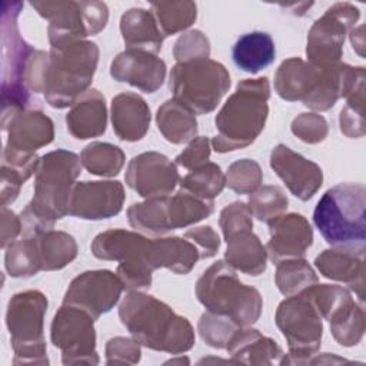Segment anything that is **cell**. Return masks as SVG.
Listing matches in <instances>:
<instances>
[{"label": "cell", "mask_w": 366, "mask_h": 366, "mask_svg": "<svg viewBox=\"0 0 366 366\" xmlns=\"http://www.w3.org/2000/svg\"><path fill=\"white\" fill-rule=\"evenodd\" d=\"M80 170V157L64 149L40 157L34 173V196L20 214L21 232L26 237L51 230L57 220L69 214L71 190Z\"/></svg>", "instance_id": "obj_1"}, {"label": "cell", "mask_w": 366, "mask_h": 366, "mask_svg": "<svg viewBox=\"0 0 366 366\" xmlns=\"http://www.w3.org/2000/svg\"><path fill=\"white\" fill-rule=\"evenodd\" d=\"M122 325L142 346L180 355L194 346L190 322L164 302L140 290H130L119 306Z\"/></svg>", "instance_id": "obj_2"}, {"label": "cell", "mask_w": 366, "mask_h": 366, "mask_svg": "<svg viewBox=\"0 0 366 366\" xmlns=\"http://www.w3.org/2000/svg\"><path fill=\"white\" fill-rule=\"evenodd\" d=\"M270 86L267 77L244 79L237 83L214 119L217 134L212 146L217 153L250 146L263 132L269 114Z\"/></svg>", "instance_id": "obj_3"}, {"label": "cell", "mask_w": 366, "mask_h": 366, "mask_svg": "<svg viewBox=\"0 0 366 366\" xmlns=\"http://www.w3.org/2000/svg\"><path fill=\"white\" fill-rule=\"evenodd\" d=\"M99 63L94 41L79 40L49 51L43 94L54 109L73 106L90 87Z\"/></svg>", "instance_id": "obj_4"}, {"label": "cell", "mask_w": 366, "mask_h": 366, "mask_svg": "<svg viewBox=\"0 0 366 366\" xmlns=\"http://www.w3.org/2000/svg\"><path fill=\"white\" fill-rule=\"evenodd\" d=\"M194 290L207 312L224 316L239 327H249L260 317L263 300L259 290L243 285L226 260H217L206 269Z\"/></svg>", "instance_id": "obj_5"}, {"label": "cell", "mask_w": 366, "mask_h": 366, "mask_svg": "<svg viewBox=\"0 0 366 366\" xmlns=\"http://www.w3.org/2000/svg\"><path fill=\"white\" fill-rule=\"evenodd\" d=\"M366 187L363 183H339L323 193L313 223L330 246L365 244Z\"/></svg>", "instance_id": "obj_6"}, {"label": "cell", "mask_w": 366, "mask_h": 366, "mask_svg": "<svg viewBox=\"0 0 366 366\" xmlns=\"http://www.w3.org/2000/svg\"><path fill=\"white\" fill-rule=\"evenodd\" d=\"M21 9V1H1V122L26 109L30 99L26 73L34 49L19 31L17 17Z\"/></svg>", "instance_id": "obj_7"}, {"label": "cell", "mask_w": 366, "mask_h": 366, "mask_svg": "<svg viewBox=\"0 0 366 366\" xmlns=\"http://www.w3.org/2000/svg\"><path fill=\"white\" fill-rule=\"evenodd\" d=\"M92 253L100 260H116L117 276L126 290H143L152 285L153 239L124 229H109L92 242Z\"/></svg>", "instance_id": "obj_8"}, {"label": "cell", "mask_w": 366, "mask_h": 366, "mask_svg": "<svg viewBox=\"0 0 366 366\" xmlns=\"http://www.w3.org/2000/svg\"><path fill=\"white\" fill-rule=\"evenodd\" d=\"M47 297L40 290L13 295L6 312V325L14 352V365H47L44 316Z\"/></svg>", "instance_id": "obj_9"}, {"label": "cell", "mask_w": 366, "mask_h": 366, "mask_svg": "<svg viewBox=\"0 0 366 366\" xmlns=\"http://www.w3.org/2000/svg\"><path fill=\"white\" fill-rule=\"evenodd\" d=\"M229 87L227 69L212 59L176 63L170 71L169 89L173 100L194 114L213 112Z\"/></svg>", "instance_id": "obj_10"}, {"label": "cell", "mask_w": 366, "mask_h": 366, "mask_svg": "<svg viewBox=\"0 0 366 366\" xmlns=\"http://www.w3.org/2000/svg\"><path fill=\"white\" fill-rule=\"evenodd\" d=\"M1 129L7 132L1 164L17 170L26 180L30 179L40 160L36 152L54 139L51 119L41 110L23 109L1 122Z\"/></svg>", "instance_id": "obj_11"}, {"label": "cell", "mask_w": 366, "mask_h": 366, "mask_svg": "<svg viewBox=\"0 0 366 366\" xmlns=\"http://www.w3.org/2000/svg\"><path fill=\"white\" fill-rule=\"evenodd\" d=\"M30 6L50 21L47 34L51 47L99 34L109 21V9L103 1H31Z\"/></svg>", "instance_id": "obj_12"}, {"label": "cell", "mask_w": 366, "mask_h": 366, "mask_svg": "<svg viewBox=\"0 0 366 366\" xmlns=\"http://www.w3.org/2000/svg\"><path fill=\"white\" fill-rule=\"evenodd\" d=\"M274 320L289 346V357H282L280 365H303L319 350L323 336L322 316L306 289L280 302Z\"/></svg>", "instance_id": "obj_13"}, {"label": "cell", "mask_w": 366, "mask_h": 366, "mask_svg": "<svg viewBox=\"0 0 366 366\" xmlns=\"http://www.w3.org/2000/svg\"><path fill=\"white\" fill-rule=\"evenodd\" d=\"M50 339L64 365H97L94 319L80 307L63 305L54 315Z\"/></svg>", "instance_id": "obj_14"}, {"label": "cell", "mask_w": 366, "mask_h": 366, "mask_svg": "<svg viewBox=\"0 0 366 366\" xmlns=\"http://www.w3.org/2000/svg\"><path fill=\"white\" fill-rule=\"evenodd\" d=\"M360 10L352 3H335L319 17L307 33V61L332 66L340 61L346 34L355 29Z\"/></svg>", "instance_id": "obj_15"}, {"label": "cell", "mask_w": 366, "mask_h": 366, "mask_svg": "<svg viewBox=\"0 0 366 366\" xmlns=\"http://www.w3.org/2000/svg\"><path fill=\"white\" fill-rule=\"evenodd\" d=\"M123 289L117 273L106 269L87 270L70 282L63 305L80 307L97 320L116 306Z\"/></svg>", "instance_id": "obj_16"}, {"label": "cell", "mask_w": 366, "mask_h": 366, "mask_svg": "<svg viewBox=\"0 0 366 366\" xmlns=\"http://www.w3.org/2000/svg\"><path fill=\"white\" fill-rule=\"evenodd\" d=\"M126 183L144 199L164 197L179 183L176 163L157 152H144L134 156L126 169Z\"/></svg>", "instance_id": "obj_17"}, {"label": "cell", "mask_w": 366, "mask_h": 366, "mask_svg": "<svg viewBox=\"0 0 366 366\" xmlns=\"http://www.w3.org/2000/svg\"><path fill=\"white\" fill-rule=\"evenodd\" d=\"M124 203V189L117 180H96L76 183L69 214L84 220H102L119 214Z\"/></svg>", "instance_id": "obj_18"}, {"label": "cell", "mask_w": 366, "mask_h": 366, "mask_svg": "<svg viewBox=\"0 0 366 366\" xmlns=\"http://www.w3.org/2000/svg\"><path fill=\"white\" fill-rule=\"evenodd\" d=\"M270 167L290 193L303 202L312 199L323 183V172L319 164L282 143L270 153Z\"/></svg>", "instance_id": "obj_19"}, {"label": "cell", "mask_w": 366, "mask_h": 366, "mask_svg": "<svg viewBox=\"0 0 366 366\" xmlns=\"http://www.w3.org/2000/svg\"><path fill=\"white\" fill-rule=\"evenodd\" d=\"M267 224L270 240L266 244V252L276 264L286 259L303 257L313 243V229L307 219L299 213H283Z\"/></svg>", "instance_id": "obj_20"}, {"label": "cell", "mask_w": 366, "mask_h": 366, "mask_svg": "<svg viewBox=\"0 0 366 366\" xmlns=\"http://www.w3.org/2000/svg\"><path fill=\"white\" fill-rule=\"evenodd\" d=\"M365 244L332 246L315 259V266L322 276L345 283L365 302Z\"/></svg>", "instance_id": "obj_21"}, {"label": "cell", "mask_w": 366, "mask_h": 366, "mask_svg": "<svg viewBox=\"0 0 366 366\" xmlns=\"http://www.w3.org/2000/svg\"><path fill=\"white\" fill-rule=\"evenodd\" d=\"M110 76L144 93H154L164 81L166 63L153 53L126 49L113 59Z\"/></svg>", "instance_id": "obj_22"}, {"label": "cell", "mask_w": 366, "mask_h": 366, "mask_svg": "<svg viewBox=\"0 0 366 366\" xmlns=\"http://www.w3.org/2000/svg\"><path fill=\"white\" fill-rule=\"evenodd\" d=\"M112 124L113 132L120 140H142L150 126V109L143 97L126 92L112 100Z\"/></svg>", "instance_id": "obj_23"}, {"label": "cell", "mask_w": 366, "mask_h": 366, "mask_svg": "<svg viewBox=\"0 0 366 366\" xmlns=\"http://www.w3.org/2000/svg\"><path fill=\"white\" fill-rule=\"evenodd\" d=\"M233 363L243 365H273L280 363L282 347L273 339L263 336L257 329H237L226 345Z\"/></svg>", "instance_id": "obj_24"}, {"label": "cell", "mask_w": 366, "mask_h": 366, "mask_svg": "<svg viewBox=\"0 0 366 366\" xmlns=\"http://www.w3.org/2000/svg\"><path fill=\"white\" fill-rule=\"evenodd\" d=\"M322 66L290 57L279 66L274 74V90L286 102H305L316 89Z\"/></svg>", "instance_id": "obj_25"}, {"label": "cell", "mask_w": 366, "mask_h": 366, "mask_svg": "<svg viewBox=\"0 0 366 366\" xmlns=\"http://www.w3.org/2000/svg\"><path fill=\"white\" fill-rule=\"evenodd\" d=\"M69 133L79 140L99 137L106 132L107 109L104 96L96 90H87L66 114Z\"/></svg>", "instance_id": "obj_26"}, {"label": "cell", "mask_w": 366, "mask_h": 366, "mask_svg": "<svg viewBox=\"0 0 366 366\" xmlns=\"http://www.w3.org/2000/svg\"><path fill=\"white\" fill-rule=\"evenodd\" d=\"M120 33L127 49L157 54L162 50L163 36L152 11L133 7L120 17Z\"/></svg>", "instance_id": "obj_27"}, {"label": "cell", "mask_w": 366, "mask_h": 366, "mask_svg": "<svg viewBox=\"0 0 366 366\" xmlns=\"http://www.w3.org/2000/svg\"><path fill=\"white\" fill-rule=\"evenodd\" d=\"M224 260L234 270L249 276H259L266 270L267 252L253 230H244L226 240Z\"/></svg>", "instance_id": "obj_28"}, {"label": "cell", "mask_w": 366, "mask_h": 366, "mask_svg": "<svg viewBox=\"0 0 366 366\" xmlns=\"http://www.w3.org/2000/svg\"><path fill=\"white\" fill-rule=\"evenodd\" d=\"M276 56L274 41L264 31H250L237 39L233 46L232 57L234 64L250 74L272 64Z\"/></svg>", "instance_id": "obj_29"}, {"label": "cell", "mask_w": 366, "mask_h": 366, "mask_svg": "<svg viewBox=\"0 0 366 366\" xmlns=\"http://www.w3.org/2000/svg\"><path fill=\"white\" fill-rule=\"evenodd\" d=\"M199 252L193 243L184 237L153 239L154 269L166 267L177 274H187L199 260Z\"/></svg>", "instance_id": "obj_30"}, {"label": "cell", "mask_w": 366, "mask_h": 366, "mask_svg": "<svg viewBox=\"0 0 366 366\" xmlns=\"http://www.w3.org/2000/svg\"><path fill=\"white\" fill-rule=\"evenodd\" d=\"M156 123L162 136L173 144L190 142L197 134L196 114L173 99L157 109Z\"/></svg>", "instance_id": "obj_31"}, {"label": "cell", "mask_w": 366, "mask_h": 366, "mask_svg": "<svg viewBox=\"0 0 366 366\" xmlns=\"http://www.w3.org/2000/svg\"><path fill=\"white\" fill-rule=\"evenodd\" d=\"M34 239L41 270H60L77 256V243L74 237L66 232L49 230Z\"/></svg>", "instance_id": "obj_32"}, {"label": "cell", "mask_w": 366, "mask_h": 366, "mask_svg": "<svg viewBox=\"0 0 366 366\" xmlns=\"http://www.w3.org/2000/svg\"><path fill=\"white\" fill-rule=\"evenodd\" d=\"M213 210V200L197 197L182 189L174 196L167 197V220L170 230L192 226L209 217Z\"/></svg>", "instance_id": "obj_33"}, {"label": "cell", "mask_w": 366, "mask_h": 366, "mask_svg": "<svg viewBox=\"0 0 366 366\" xmlns=\"http://www.w3.org/2000/svg\"><path fill=\"white\" fill-rule=\"evenodd\" d=\"M127 219L133 229L147 234L162 236L172 232L167 220V196L133 203L127 209Z\"/></svg>", "instance_id": "obj_34"}, {"label": "cell", "mask_w": 366, "mask_h": 366, "mask_svg": "<svg viewBox=\"0 0 366 366\" xmlns=\"http://www.w3.org/2000/svg\"><path fill=\"white\" fill-rule=\"evenodd\" d=\"M152 14L156 19L163 37L176 34L190 27L197 19V6L194 1H153Z\"/></svg>", "instance_id": "obj_35"}, {"label": "cell", "mask_w": 366, "mask_h": 366, "mask_svg": "<svg viewBox=\"0 0 366 366\" xmlns=\"http://www.w3.org/2000/svg\"><path fill=\"white\" fill-rule=\"evenodd\" d=\"M81 166L92 174L113 177L124 164V153L112 143L92 142L80 153Z\"/></svg>", "instance_id": "obj_36"}, {"label": "cell", "mask_w": 366, "mask_h": 366, "mask_svg": "<svg viewBox=\"0 0 366 366\" xmlns=\"http://www.w3.org/2000/svg\"><path fill=\"white\" fill-rule=\"evenodd\" d=\"M330 332L335 340L345 347L356 346L365 333V306L352 300L330 320Z\"/></svg>", "instance_id": "obj_37"}, {"label": "cell", "mask_w": 366, "mask_h": 366, "mask_svg": "<svg viewBox=\"0 0 366 366\" xmlns=\"http://www.w3.org/2000/svg\"><path fill=\"white\" fill-rule=\"evenodd\" d=\"M274 283L282 295L293 296L317 283V274L303 259H286L277 263Z\"/></svg>", "instance_id": "obj_38"}, {"label": "cell", "mask_w": 366, "mask_h": 366, "mask_svg": "<svg viewBox=\"0 0 366 366\" xmlns=\"http://www.w3.org/2000/svg\"><path fill=\"white\" fill-rule=\"evenodd\" d=\"M226 186V176L222 169L212 162H207L196 169H192L182 180L180 189L197 197L213 200Z\"/></svg>", "instance_id": "obj_39"}, {"label": "cell", "mask_w": 366, "mask_h": 366, "mask_svg": "<svg viewBox=\"0 0 366 366\" xmlns=\"http://www.w3.org/2000/svg\"><path fill=\"white\" fill-rule=\"evenodd\" d=\"M4 267L11 277H30L41 270L34 237L13 242L6 247Z\"/></svg>", "instance_id": "obj_40"}, {"label": "cell", "mask_w": 366, "mask_h": 366, "mask_svg": "<svg viewBox=\"0 0 366 366\" xmlns=\"http://www.w3.org/2000/svg\"><path fill=\"white\" fill-rule=\"evenodd\" d=\"M246 204L253 217H256L259 222L267 223L286 212L289 200L282 187L262 186L249 194Z\"/></svg>", "instance_id": "obj_41"}, {"label": "cell", "mask_w": 366, "mask_h": 366, "mask_svg": "<svg viewBox=\"0 0 366 366\" xmlns=\"http://www.w3.org/2000/svg\"><path fill=\"white\" fill-rule=\"evenodd\" d=\"M365 79L359 80L349 92L347 103L339 114L340 132L350 139H359L365 134Z\"/></svg>", "instance_id": "obj_42"}, {"label": "cell", "mask_w": 366, "mask_h": 366, "mask_svg": "<svg viewBox=\"0 0 366 366\" xmlns=\"http://www.w3.org/2000/svg\"><path fill=\"white\" fill-rule=\"evenodd\" d=\"M263 180V173L257 162L240 159L232 163L226 173V186L237 194H252Z\"/></svg>", "instance_id": "obj_43"}, {"label": "cell", "mask_w": 366, "mask_h": 366, "mask_svg": "<svg viewBox=\"0 0 366 366\" xmlns=\"http://www.w3.org/2000/svg\"><path fill=\"white\" fill-rule=\"evenodd\" d=\"M197 329L200 337L207 346L214 349H226L229 339L240 327L224 316L206 312L200 316Z\"/></svg>", "instance_id": "obj_44"}, {"label": "cell", "mask_w": 366, "mask_h": 366, "mask_svg": "<svg viewBox=\"0 0 366 366\" xmlns=\"http://www.w3.org/2000/svg\"><path fill=\"white\" fill-rule=\"evenodd\" d=\"M210 41L200 30H189L183 33L174 43L173 57L177 63L209 59Z\"/></svg>", "instance_id": "obj_45"}, {"label": "cell", "mask_w": 366, "mask_h": 366, "mask_svg": "<svg viewBox=\"0 0 366 366\" xmlns=\"http://www.w3.org/2000/svg\"><path fill=\"white\" fill-rule=\"evenodd\" d=\"M292 133L302 142L317 144L327 137L329 126L323 116L316 113H302L293 119Z\"/></svg>", "instance_id": "obj_46"}, {"label": "cell", "mask_w": 366, "mask_h": 366, "mask_svg": "<svg viewBox=\"0 0 366 366\" xmlns=\"http://www.w3.org/2000/svg\"><path fill=\"white\" fill-rule=\"evenodd\" d=\"M219 224L223 232L224 240L236 233L253 229V216L247 204L243 202H233L227 204L219 217Z\"/></svg>", "instance_id": "obj_47"}, {"label": "cell", "mask_w": 366, "mask_h": 366, "mask_svg": "<svg viewBox=\"0 0 366 366\" xmlns=\"http://www.w3.org/2000/svg\"><path fill=\"white\" fill-rule=\"evenodd\" d=\"M140 343L134 339L117 336L106 343L107 365H136L140 362Z\"/></svg>", "instance_id": "obj_48"}, {"label": "cell", "mask_w": 366, "mask_h": 366, "mask_svg": "<svg viewBox=\"0 0 366 366\" xmlns=\"http://www.w3.org/2000/svg\"><path fill=\"white\" fill-rule=\"evenodd\" d=\"M184 239L194 244L200 259H209L216 256L220 247V237L212 226H199L189 229L184 233Z\"/></svg>", "instance_id": "obj_49"}, {"label": "cell", "mask_w": 366, "mask_h": 366, "mask_svg": "<svg viewBox=\"0 0 366 366\" xmlns=\"http://www.w3.org/2000/svg\"><path fill=\"white\" fill-rule=\"evenodd\" d=\"M209 157H210V140L204 136H199L190 140L187 147L180 154H177V157L174 159V163L180 167L192 170L207 163Z\"/></svg>", "instance_id": "obj_50"}, {"label": "cell", "mask_w": 366, "mask_h": 366, "mask_svg": "<svg viewBox=\"0 0 366 366\" xmlns=\"http://www.w3.org/2000/svg\"><path fill=\"white\" fill-rule=\"evenodd\" d=\"M26 182V179L14 169L1 164V182H0V199L1 206H7L9 203H13L20 192L21 184Z\"/></svg>", "instance_id": "obj_51"}, {"label": "cell", "mask_w": 366, "mask_h": 366, "mask_svg": "<svg viewBox=\"0 0 366 366\" xmlns=\"http://www.w3.org/2000/svg\"><path fill=\"white\" fill-rule=\"evenodd\" d=\"M0 217H1V247L6 249L20 234L21 219L14 212L9 210L7 206H1Z\"/></svg>", "instance_id": "obj_52"}, {"label": "cell", "mask_w": 366, "mask_h": 366, "mask_svg": "<svg viewBox=\"0 0 366 366\" xmlns=\"http://www.w3.org/2000/svg\"><path fill=\"white\" fill-rule=\"evenodd\" d=\"M363 29H365L363 26H359V27H356V29H352L350 33H349V34H350V41H352L353 50H356L360 57L365 56V51H363V49H365Z\"/></svg>", "instance_id": "obj_53"}]
</instances>
